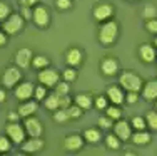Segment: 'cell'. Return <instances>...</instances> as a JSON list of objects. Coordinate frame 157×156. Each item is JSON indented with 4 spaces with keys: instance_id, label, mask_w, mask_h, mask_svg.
I'll list each match as a JSON object with an SVG mask.
<instances>
[{
    "instance_id": "obj_1",
    "label": "cell",
    "mask_w": 157,
    "mask_h": 156,
    "mask_svg": "<svg viewBox=\"0 0 157 156\" xmlns=\"http://www.w3.org/2000/svg\"><path fill=\"white\" fill-rule=\"evenodd\" d=\"M119 35V24L115 20H105L102 22V25H100L99 29V42L102 44V46H112V44L115 42V39H117Z\"/></svg>"
},
{
    "instance_id": "obj_2",
    "label": "cell",
    "mask_w": 157,
    "mask_h": 156,
    "mask_svg": "<svg viewBox=\"0 0 157 156\" xmlns=\"http://www.w3.org/2000/svg\"><path fill=\"white\" fill-rule=\"evenodd\" d=\"M119 86H121L122 89H125V91L139 92L142 89V86H144V82H142L139 74L130 72V70H125V72H122L121 77H119Z\"/></svg>"
},
{
    "instance_id": "obj_3",
    "label": "cell",
    "mask_w": 157,
    "mask_h": 156,
    "mask_svg": "<svg viewBox=\"0 0 157 156\" xmlns=\"http://www.w3.org/2000/svg\"><path fill=\"white\" fill-rule=\"evenodd\" d=\"M24 22L25 18L20 15V14H10L5 20L2 22V30L5 32L7 35H17L18 32L24 29Z\"/></svg>"
},
{
    "instance_id": "obj_4",
    "label": "cell",
    "mask_w": 157,
    "mask_h": 156,
    "mask_svg": "<svg viewBox=\"0 0 157 156\" xmlns=\"http://www.w3.org/2000/svg\"><path fill=\"white\" fill-rule=\"evenodd\" d=\"M22 79V70L18 66H10L3 70V76H2V82L7 89H12L15 87Z\"/></svg>"
},
{
    "instance_id": "obj_5",
    "label": "cell",
    "mask_w": 157,
    "mask_h": 156,
    "mask_svg": "<svg viewBox=\"0 0 157 156\" xmlns=\"http://www.w3.org/2000/svg\"><path fill=\"white\" fill-rule=\"evenodd\" d=\"M32 20L33 24L37 25V27L40 29H45L48 25V22H50V14H48V9L45 5H33L32 9Z\"/></svg>"
},
{
    "instance_id": "obj_6",
    "label": "cell",
    "mask_w": 157,
    "mask_h": 156,
    "mask_svg": "<svg viewBox=\"0 0 157 156\" xmlns=\"http://www.w3.org/2000/svg\"><path fill=\"white\" fill-rule=\"evenodd\" d=\"M5 133L10 138V141L15 143V144H22L25 141V128H24V124H20L18 121L9 122L7 128H5Z\"/></svg>"
},
{
    "instance_id": "obj_7",
    "label": "cell",
    "mask_w": 157,
    "mask_h": 156,
    "mask_svg": "<svg viewBox=\"0 0 157 156\" xmlns=\"http://www.w3.org/2000/svg\"><path fill=\"white\" fill-rule=\"evenodd\" d=\"M60 81V74L57 72L55 69H40L39 70V82L44 84L45 87H55Z\"/></svg>"
},
{
    "instance_id": "obj_8",
    "label": "cell",
    "mask_w": 157,
    "mask_h": 156,
    "mask_svg": "<svg viewBox=\"0 0 157 156\" xmlns=\"http://www.w3.org/2000/svg\"><path fill=\"white\" fill-rule=\"evenodd\" d=\"M92 15H94V18L97 22H105V20H110L112 17H114V7L110 5V3H97V5L92 9Z\"/></svg>"
},
{
    "instance_id": "obj_9",
    "label": "cell",
    "mask_w": 157,
    "mask_h": 156,
    "mask_svg": "<svg viewBox=\"0 0 157 156\" xmlns=\"http://www.w3.org/2000/svg\"><path fill=\"white\" fill-rule=\"evenodd\" d=\"M112 129H114V134L121 141H129L132 136V126L125 119H117V122L112 126Z\"/></svg>"
},
{
    "instance_id": "obj_10",
    "label": "cell",
    "mask_w": 157,
    "mask_h": 156,
    "mask_svg": "<svg viewBox=\"0 0 157 156\" xmlns=\"http://www.w3.org/2000/svg\"><path fill=\"white\" fill-rule=\"evenodd\" d=\"M24 128H25V133L32 138H40L44 134V126L37 118L33 116H29L25 118V122H24Z\"/></svg>"
},
{
    "instance_id": "obj_11",
    "label": "cell",
    "mask_w": 157,
    "mask_h": 156,
    "mask_svg": "<svg viewBox=\"0 0 157 156\" xmlns=\"http://www.w3.org/2000/svg\"><path fill=\"white\" fill-rule=\"evenodd\" d=\"M32 59H33V52L29 47H22L15 52V66H18L20 69H29L32 66Z\"/></svg>"
},
{
    "instance_id": "obj_12",
    "label": "cell",
    "mask_w": 157,
    "mask_h": 156,
    "mask_svg": "<svg viewBox=\"0 0 157 156\" xmlns=\"http://www.w3.org/2000/svg\"><path fill=\"white\" fill-rule=\"evenodd\" d=\"M84 144H85L84 136L74 133V134H69L65 139H63L62 146H63V150H67V151H78V150L84 148Z\"/></svg>"
},
{
    "instance_id": "obj_13",
    "label": "cell",
    "mask_w": 157,
    "mask_h": 156,
    "mask_svg": "<svg viewBox=\"0 0 157 156\" xmlns=\"http://www.w3.org/2000/svg\"><path fill=\"white\" fill-rule=\"evenodd\" d=\"M44 146H45V141L42 139V136L40 138H32L30 136L27 141L22 143V151L29 153V154H33V153H40L44 150Z\"/></svg>"
},
{
    "instance_id": "obj_14",
    "label": "cell",
    "mask_w": 157,
    "mask_h": 156,
    "mask_svg": "<svg viewBox=\"0 0 157 156\" xmlns=\"http://www.w3.org/2000/svg\"><path fill=\"white\" fill-rule=\"evenodd\" d=\"M119 67H121V66H119V61L114 57H104L102 61H100V72L107 77L115 76V74L119 72Z\"/></svg>"
},
{
    "instance_id": "obj_15",
    "label": "cell",
    "mask_w": 157,
    "mask_h": 156,
    "mask_svg": "<svg viewBox=\"0 0 157 156\" xmlns=\"http://www.w3.org/2000/svg\"><path fill=\"white\" fill-rule=\"evenodd\" d=\"M33 89H35V86L32 82H18L15 86V98L20 102L29 101V99L33 98Z\"/></svg>"
},
{
    "instance_id": "obj_16",
    "label": "cell",
    "mask_w": 157,
    "mask_h": 156,
    "mask_svg": "<svg viewBox=\"0 0 157 156\" xmlns=\"http://www.w3.org/2000/svg\"><path fill=\"white\" fill-rule=\"evenodd\" d=\"M84 61V52H82L78 47H70L69 50L65 52V62L70 67H78Z\"/></svg>"
},
{
    "instance_id": "obj_17",
    "label": "cell",
    "mask_w": 157,
    "mask_h": 156,
    "mask_svg": "<svg viewBox=\"0 0 157 156\" xmlns=\"http://www.w3.org/2000/svg\"><path fill=\"white\" fill-rule=\"evenodd\" d=\"M105 96L112 104H117V106H121L122 102H125V94H124V91H122L121 86H110L107 89Z\"/></svg>"
},
{
    "instance_id": "obj_18",
    "label": "cell",
    "mask_w": 157,
    "mask_h": 156,
    "mask_svg": "<svg viewBox=\"0 0 157 156\" xmlns=\"http://www.w3.org/2000/svg\"><path fill=\"white\" fill-rule=\"evenodd\" d=\"M139 57L142 62H147V64H151V62H154L157 59V52H155V47L151 46V44H142L139 47Z\"/></svg>"
},
{
    "instance_id": "obj_19",
    "label": "cell",
    "mask_w": 157,
    "mask_h": 156,
    "mask_svg": "<svg viewBox=\"0 0 157 156\" xmlns=\"http://www.w3.org/2000/svg\"><path fill=\"white\" fill-rule=\"evenodd\" d=\"M37 107H39V104L37 101H22L20 106L17 107L18 114H20V118H29V116H33V114L37 113Z\"/></svg>"
},
{
    "instance_id": "obj_20",
    "label": "cell",
    "mask_w": 157,
    "mask_h": 156,
    "mask_svg": "<svg viewBox=\"0 0 157 156\" xmlns=\"http://www.w3.org/2000/svg\"><path fill=\"white\" fill-rule=\"evenodd\" d=\"M142 98L147 101H155L157 99V79H152L142 86Z\"/></svg>"
},
{
    "instance_id": "obj_21",
    "label": "cell",
    "mask_w": 157,
    "mask_h": 156,
    "mask_svg": "<svg viewBox=\"0 0 157 156\" xmlns=\"http://www.w3.org/2000/svg\"><path fill=\"white\" fill-rule=\"evenodd\" d=\"M130 139H132L134 144H139V146H144V144H149L152 139V136L149 134L145 129H140V131H136L132 136H130Z\"/></svg>"
},
{
    "instance_id": "obj_22",
    "label": "cell",
    "mask_w": 157,
    "mask_h": 156,
    "mask_svg": "<svg viewBox=\"0 0 157 156\" xmlns=\"http://www.w3.org/2000/svg\"><path fill=\"white\" fill-rule=\"evenodd\" d=\"M44 104H45V107H47L48 111H52V113H54V111L60 109V96L54 91V94L47 96V98L44 99Z\"/></svg>"
},
{
    "instance_id": "obj_23",
    "label": "cell",
    "mask_w": 157,
    "mask_h": 156,
    "mask_svg": "<svg viewBox=\"0 0 157 156\" xmlns=\"http://www.w3.org/2000/svg\"><path fill=\"white\" fill-rule=\"evenodd\" d=\"M82 136H84L85 143H92V144L99 143V141L102 139V134H100L99 129H92V128H87L84 133H82Z\"/></svg>"
},
{
    "instance_id": "obj_24",
    "label": "cell",
    "mask_w": 157,
    "mask_h": 156,
    "mask_svg": "<svg viewBox=\"0 0 157 156\" xmlns=\"http://www.w3.org/2000/svg\"><path fill=\"white\" fill-rule=\"evenodd\" d=\"M74 102L77 104L78 107H82V109H90L92 107V96L90 94H78V96H75V99H74Z\"/></svg>"
},
{
    "instance_id": "obj_25",
    "label": "cell",
    "mask_w": 157,
    "mask_h": 156,
    "mask_svg": "<svg viewBox=\"0 0 157 156\" xmlns=\"http://www.w3.org/2000/svg\"><path fill=\"white\" fill-rule=\"evenodd\" d=\"M50 64V59L45 57V55H33L32 59V67L33 69H45Z\"/></svg>"
},
{
    "instance_id": "obj_26",
    "label": "cell",
    "mask_w": 157,
    "mask_h": 156,
    "mask_svg": "<svg viewBox=\"0 0 157 156\" xmlns=\"http://www.w3.org/2000/svg\"><path fill=\"white\" fill-rule=\"evenodd\" d=\"M105 113H107V116H109L110 119H114V121H117V119L122 118V109L117 106V104H114V106H107Z\"/></svg>"
},
{
    "instance_id": "obj_27",
    "label": "cell",
    "mask_w": 157,
    "mask_h": 156,
    "mask_svg": "<svg viewBox=\"0 0 157 156\" xmlns=\"http://www.w3.org/2000/svg\"><path fill=\"white\" fill-rule=\"evenodd\" d=\"M33 98H35V101H44L47 98V87L39 82V86H35L33 89Z\"/></svg>"
},
{
    "instance_id": "obj_28",
    "label": "cell",
    "mask_w": 157,
    "mask_h": 156,
    "mask_svg": "<svg viewBox=\"0 0 157 156\" xmlns=\"http://www.w3.org/2000/svg\"><path fill=\"white\" fill-rule=\"evenodd\" d=\"M105 144H107L109 150H119V146H121V139H119L115 134H107L105 136Z\"/></svg>"
},
{
    "instance_id": "obj_29",
    "label": "cell",
    "mask_w": 157,
    "mask_h": 156,
    "mask_svg": "<svg viewBox=\"0 0 157 156\" xmlns=\"http://www.w3.org/2000/svg\"><path fill=\"white\" fill-rule=\"evenodd\" d=\"M67 113H69L70 119H78V118L82 116V113H84V109L78 107L77 104H70V106L67 107Z\"/></svg>"
},
{
    "instance_id": "obj_30",
    "label": "cell",
    "mask_w": 157,
    "mask_h": 156,
    "mask_svg": "<svg viewBox=\"0 0 157 156\" xmlns=\"http://www.w3.org/2000/svg\"><path fill=\"white\" fill-rule=\"evenodd\" d=\"M75 77H77V70L74 69V67H70V66H69V69H63L62 79L65 81V82H74V81H75Z\"/></svg>"
},
{
    "instance_id": "obj_31",
    "label": "cell",
    "mask_w": 157,
    "mask_h": 156,
    "mask_svg": "<svg viewBox=\"0 0 157 156\" xmlns=\"http://www.w3.org/2000/svg\"><path fill=\"white\" fill-rule=\"evenodd\" d=\"M54 119L57 122H67L70 119V116L67 113V109H57V111H54Z\"/></svg>"
},
{
    "instance_id": "obj_32",
    "label": "cell",
    "mask_w": 157,
    "mask_h": 156,
    "mask_svg": "<svg viewBox=\"0 0 157 156\" xmlns=\"http://www.w3.org/2000/svg\"><path fill=\"white\" fill-rule=\"evenodd\" d=\"M145 122H147V126L151 129L157 131V111H151L147 114V118H145Z\"/></svg>"
},
{
    "instance_id": "obj_33",
    "label": "cell",
    "mask_w": 157,
    "mask_h": 156,
    "mask_svg": "<svg viewBox=\"0 0 157 156\" xmlns=\"http://www.w3.org/2000/svg\"><path fill=\"white\" fill-rule=\"evenodd\" d=\"M10 14H12V9H10V5L0 0V22H3L7 17L10 15Z\"/></svg>"
},
{
    "instance_id": "obj_34",
    "label": "cell",
    "mask_w": 157,
    "mask_h": 156,
    "mask_svg": "<svg viewBox=\"0 0 157 156\" xmlns=\"http://www.w3.org/2000/svg\"><path fill=\"white\" fill-rule=\"evenodd\" d=\"M94 104L99 111H105V107L109 106V99H107V96H97Z\"/></svg>"
},
{
    "instance_id": "obj_35",
    "label": "cell",
    "mask_w": 157,
    "mask_h": 156,
    "mask_svg": "<svg viewBox=\"0 0 157 156\" xmlns=\"http://www.w3.org/2000/svg\"><path fill=\"white\" fill-rule=\"evenodd\" d=\"M10 146H12V141L9 136H0V153H9Z\"/></svg>"
},
{
    "instance_id": "obj_36",
    "label": "cell",
    "mask_w": 157,
    "mask_h": 156,
    "mask_svg": "<svg viewBox=\"0 0 157 156\" xmlns=\"http://www.w3.org/2000/svg\"><path fill=\"white\" fill-rule=\"evenodd\" d=\"M69 91H70V86H69V82H65V81H63V82L59 81V84L55 86V92H57L59 96H67Z\"/></svg>"
},
{
    "instance_id": "obj_37",
    "label": "cell",
    "mask_w": 157,
    "mask_h": 156,
    "mask_svg": "<svg viewBox=\"0 0 157 156\" xmlns=\"http://www.w3.org/2000/svg\"><path fill=\"white\" fill-rule=\"evenodd\" d=\"M145 126H147V122H145L144 118H140V116L132 118V128H134V129L140 131V129H145Z\"/></svg>"
},
{
    "instance_id": "obj_38",
    "label": "cell",
    "mask_w": 157,
    "mask_h": 156,
    "mask_svg": "<svg viewBox=\"0 0 157 156\" xmlns=\"http://www.w3.org/2000/svg\"><path fill=\"white\" fill-rule=\"evenodd\" d=\"M157 15V9L152 5H147L144 10H142V17L145 18V20H149V18H154Z\"/></svg>"
},
{
    "instance_id": "obj_39",
    "label": "cell",
    "mask_w": 157,
    "mask_h": 156,
    "mask_svg": "<svg viewBox=\"0 0 157 156\" xmlns=\"http://www.w3.org/2000/svg\"><path fill=\"white\" fill-rule=\"evenodd\" d=\"M114 119H110L109 116H102V118H99V128L100 129H112V126H114V122H112Z\"/></svg>"
},
{
    "instance_id": "obj_40",
    "label": "cell",
    "mask_w": 157,
    "mask_h": 156,
    "mask_svg": "<svg viewBox=\"0 0 157 156\" xmlns=\"http://www.w3.org/2000/svg\"><path fill=\"white\" fill-rule=\"evenodd\" d=\"M145 29H147V32H151V34L157 35V17L149 18V20L145 22Z\"/></svg>"
},
{
    "instance_id": "obj_41",
    "label": "cell",
    "mask_w": 157,
    "mask_h": 156,
    "mask_svg": "<svg viewBox=\"0 0 157 156\" xmlns=\"http://www.w3.org/2000/svg\"><path fill=\"white\" fill-rule=\"evenodd\" d=\"M137 101H139V92L127 91V94H125V102H127V104H136Z\"/></svg>"
},
{
    "instance_id": "obj_42",
    "label": "cell",
    "mask_w": 157,
    "mask_h": 156,
    "mask_svg": "<svg viewBox=\"0 0 157 156\" xmlns=\"http://www.w3.org/2000/svg\"><path fill=\"white\" fill-rule=\"evenodd\" d=\"M55 7L59 10H69L72 7V2L70 0H55Z\"/></svg>"
},
{
    "instance_id": "obj_43",
    "label": "cell",
    "mask_w": 157,
    "mask_h": 156,
    "mask_svg": "<svg viewBox=\"0 0 157 156\" xmlns=\"http://www.w3.org/2000/svg\"><path fill=\"white\" fill-rule=\"evenodd\" d=\"M20 15L24 17L25 20H32V9H30V7H25V5H22Z\"/></svg>"
},
{
    "instance_id": "obj_44",
    "label": "cell",
    "mask_w": 157,
    "mask_h": 156,
    "mask_svg": "<svg viewBox=\"0 0 157 156\" xmlns=\"http://www.w3.org/2000/svg\"><path fill=\"white\" fill-rule=\"evenodd\" d=\"M70 104H72V101H70L69 94H67V96H60V109H67Z\"/></svg>"
},
{
    "instance_id": "obj_45",
    "label": "cell",
    "mask_w": 157,
    "mask_h": 156,
    "mask_svg": "<svg viewBox=\"0 0 157 156\" xmlns=\"http://www.w3.org/2000/svg\"><path fill=\"white\" fill-rule=\"evenodd\" d=\"M20 119V114H18V111H10L9 114H7V121L9 122H15Z\"/></svg>"
},
{
    "instance_id": "obj_46",
    "label": "cell",
    "mask_w": 157,
    "mask_h": 156,
    "mask_svg": "<svg viewBox=\"0 0 157 156\" xmlns=\"http://www.w3.org/2000/svg\"><path fill=\"white\" fill-rule=\"evenodd\" d=\"M39 0H20V5H25V7H33L37 5Z\"/></svg>"
},
{
    "instance_id": "obj_47",
    "label": "cell",
    "mask_w": 157,
    "mask_h": 156,
    "mask_svg": "<svg viewBox=\"0 0 157 156\" xmlns=\"http://www.w3.org/2000/svg\"><path fill=\"white\" fill-rule=\"evenodd\" d=\"M7 46V34L3 30H0V47Z\"/></svg>"
},
{
    "instance_id": "obj_48",
    "label": "cell",
    "mask_w": 157,
    "mask_h": 156,
    "mask_svg": "<svg viewBox=\"0 0 157 156\" xmlns=\"http://www.w3.org/2000/svg\"><path fill=\"white\" fill-rule=\"evenodd\" d=\"M5 99H7L5 91H3V89H0V102H5Z\"/></svg>"
},
{
    "instance_id": "obj_49",
    "label": "cell",
    "mask_w": 157,
    "mask_h": 156,
    "mask_svg": "<svg viewBox=\"0 0 157 156\" xmlns=\"http://www.w3.org/2000/svg\"><path fill=\"white\" fill-rule=\"evenodd\" d=\"M154 47L157 49V35H155V39H154Z\"/></svg>"
},
{
    "instance_id": "obj_50",
    "label": "cell",
    "mask_w": 157,
    "mask_h": 156,
    "mask_svg": "<svg viewBox=\"0 0 157 156\" xmlns=\"http://www.w3.org/2000/svg\"><path fill=\"white\" fill-rule=\"evenodd\" d=\"M155 109H157V99H155Z\"/></svg>"
}]
</instances>
